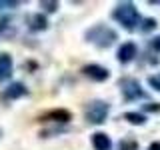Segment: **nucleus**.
<instances>
[{"label": "nucleus", "instance_id": "nucleus-13", "mask_svg": "<svg viewBox=\"0 0 160 150\" xmlns=\"http://www.w3.org/2000/svg\"><path fill=\"white\" fill-rule=\"evenodd\" d=\"M118 150H138V142L132 138H126L118 144Z\"/></svg>", "mask_w": 160, "mask_h": 150}, {"label": "nucleus", "instance_id": "nucleus-16", "mask_svg": "<svg viewBox=\"0 0 160 150\" xmlns=\"http://www.w3.org/2000/svg\"><path fill=\"white\" fill-rule=\"evenodd\" d=\"M42 6H44V8H46V10H48V12H54V10H56V8H58V4H56V2H42Z\"/></svg>", "mask_w": 160, "mask_h": 150}, {"label": "nucleus", "instance_id": "nucleus-7", "mask_svg": "<svg viewBox=\"0 0 160 150\" xmlns=\"http://www.w3.org/2000/svg\"><path fill=\"white\" fill-rule=\"evenodd\" d=\"M134 56H136V44L134 42H124L118 48V60L122 64H128L130 60H134Z\"/></svg>", "mask_w": 160, "mask_h": 150}, {"label": "nucleus", "instance_id": "nucleus-19", "mask_svg": "<svg viewBox=\"0 0 160 150\" xmlns=\"http://www.w3.org/2000/svg\"><path fill=\"white\" fill-rule=\"evenodd\" d=\"M6 6H18V2H0V8H6Z\"/></svg>", "mask_w": 160, "mask_h": 150}, {"label": "nucleus", "instance_id": "nucleus-11", "mask_svg": "<svg viewBox=\"0 0 160 150\" xmlns=\"http://www.w3.org/2000/svg\"><path fill=\"white\" fill-rule=\"evenodd\" d=\"M28 22H30V28L32 30H44L46 28V18L42 16V14H32V16L28 18Z\"/></svg>", "mask_w": 160, "mask_h": 150}, {"label": "nucleus", "instance_id": "nucleus-17", "mask_svg": "<svg viewBox=\"0 0 160 150\" xmlns=\"http://www.w3.org/2000/svg\"><path fill=\"white\" fill-rule=\"evenodd\" d=\"M150 44H152V48L156 50V52H160V36H156V38H154Z\"/></svg>", "mask_w": 160, "mask_h": 150}, {"label": "nucleus", "instance_id": "nucleus-1", "mask_svg": "<svg viewBox=\"0 0 160 150\" xmlns=\"http://www.w3.org/2000/svg\"><path fill=\"white\" fill-rule=\"evenodd\" d=\"M112 18L116 20V22H120L126 30H134L136 24L140 22V14H138V10L132 2L118 4V6L112 10Z\"/></svg>", "mask_w": 160, "mask_h": 150}, {"label": "nucleus", "instance_id": "nucleus-3", "mask_svg": "<svg viewBox=\"0 0 160 150\" xmlns=\"http://www.w3.org/2000/svg\"><path fill=\"white\" fill-rule=\"evenodd\" d=\"M84 116L90 124H102L108 116V104L102 102V100H94V102H88L86 108H84Z\"/></svg>", "mask_w": 160, "mask_h": 150}, {"label": "nucleus", "instance_id": "nucleus-8", "mask_svg": "<svg viewBox=\"0 0 160 150\" xmlns=\"http://www.w3.org/2000/svg\"><path fill=\"white\" fill-rule=\"evenodd\" d=\"M92 146H94V150H110L112 148V142H110L108 134L96 132V134H92Z\"/></svg>", "mask_w": 160, "mask_h": 150}, {"label": "nucleus", "instance_id": "nucleus-18", "mask_svg": "<svg viewBox=\"0 0 160 150\" xmlns=\"http://www.w3.org/2000/svg\"><path fill=\"white\" fill-rule=\"evenodd\" d=\"M144 108H146V110H160V106H158L156 102H154V104H146Z\"/></svg>", "mask_w": 160, "mask_h": 150}, {"label": "nucleus", "instance_id": "nucleus-2", "mask_svg": "<svg viewBox=\"0 0 160 150\" xmlns=\"http://www.w3.org/2000/svg\"><path fill=\"white\" fill-rule=\"evenodd\" d=\"M86 40L100 48H108L110 44H114V40H118V34L112 28L104 26V24H98V26H92L86 32Z\"/></svg>", "mask_w": 160, "mask_h": 150}, {"label": "nucleus", "instance_id": "nucleus-20", "mask_svg": "<svg viewBox=\"0 0 160 150\" xmlns=\"http://www.w3.org/2000/svg\"><path fill=\"white\" fill-rule=\"evenodd\" d=\"M148 150H160V142H152L148 146Z\"/></svg>", "mask_w": 160, "mask_h": 150}, {"label": "nucleus", "instance_id": "nucleus-9", "mask_svg": "<svg viewBox=\"0 0 160 150\" xmlns=\"http://www.w3.org/2000/svg\"><path fill=\"white\" fill-rule=\"evenodd\" d=\"M12 74V58L10 54H0V82L10 78Z\"/></svg>", "mask_w": 160, "mask_h": 150}, {"label": "nucleus", "instance_id": "nucleus-4", "mask_svg": "<svg viewBox=\"0 0 160 150\" xmlns=\"http://www.w3.org/2000/svg\"><path fill=\"white\" fill-rule=\"evenodd\" d=\"M120 90H122V94H124L126 100H136V98H144V96H146L144 90L140 88L138 80H134V78H122V80H120Z\"/></svg>", "mask_w": 160, "mask_h": 150}, {"label": "nucleus", "instance_id": "nucleus-12", "mask_svg": "<svg viewBox=\"0 0 160 150\" xmlns=\"http://www.w3.org/2000/svg\"><path fill=\"white\" fill-rule=\"evenodd\" d=\"M124 118H126L130 124H138V126H140V124H144V122H146L144 114H138V112H126V114H124Z\"/></svg>", "mask_w": 160, "mask_h": 150}, {"label": "nucleus", "instance_id": "nucleus-14", "mask_svg": "<svg viewBox=\"0 0 160 150\" xmlns=\"http://www.w3.org/2000/svg\"><path fill=\"white\" fill-rule=\"evenodd\" d=\"M156 26H158V22H156L154 18H146V20L142 22V32H150V30H154Z\"/></svg>", "mask_w": 160, "mask_h": 150}, {"label": "nucleus", "instance_id": "nucleus-5", "mask_svg": "<svg viewBox=\"0 0 160 150\" xmlns=\"http://www.w3.org/2000/svg\"><path fill=\"white\" fill-rule=\"evenodd\" d=\"M72 120V114L64 108H56V110H48V112L40 114L38 122H70Z\"/></svg>", "mask_w": 160, "mask_h": 150}, {"label": "nucleus", "instance_id": "nucleus-6", "mask_svg": "<svg viewBox=\"0 0 160 150\" xmlns=\"http://www.w3.org/2000/svg\"><path fill=\"white\" fill-rule=\"evenodd\" d=\"M82 72H84V76H88L90 80H96V82H104L110 76V72L104 66H100V64H86L82 68Z\"/></svg>", "mask_w": 160, "mask_h": 150}, {"label": "nucleus", "instance_id": "nucleus-10", "mask_svg": "<svg viewBox=\"0 0 160 150\" xmlns=\"http://www.w3.org/2000/svg\"><path fill=\"white\" fill-rule=\"evenodd\" d=\"M24 94H26V88H24V84H20V82H12L6 90H4V98H8V100L20 98V96H24Z\"/></svg>", "mask_w": 160, "mask_h": 150}, {"label": "nucleus", "instance_id": "nucleus-15", "mask_svg": "<svg viewBox=\"0 0 160 150\" xmlns=\"http://www.w3.org/2000/svg\"><path fill=\"white\" fill-rule=\"evenodd\" d=\"M148 82H150V86H154V90H158V92H160V78L150 76V78H148Z\"/></svg>", "mask_w": 160, "mask_h": 150}]
</instances>
